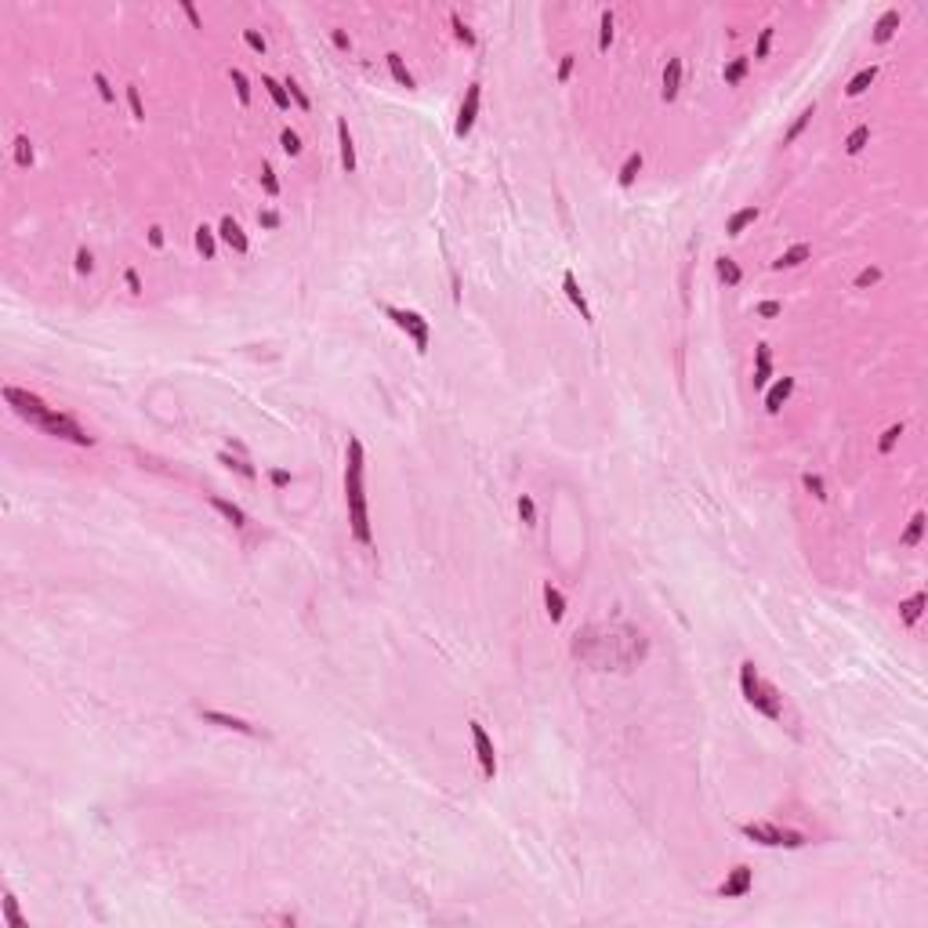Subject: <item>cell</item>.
Segmentation results:
<instances>
[{
    "mask_svg": "<svg viewBox=\"0 0 928 928\" xmlns=\"http://www.w3.org/2000/svg\"><path fill=\"white\" fill-rule=\"evenodd\" d=\"M280 149L287 152L290 160H294V157H301V149H305V145H301V135H298V131H290V128H283V131H280Z\"/></svg>",
    "mask_w": 928,
    "mask_h": 928,
    "instance_id": "obj_39",
    "label": "cell"
},
{
    "mask_svg": "<svg viewBox=\"0 0 928 928\" xmlns=\"http://www.w3.org/2000/svg\"><path fill=\"white\" fill-rule=\"evenodd\" d=\"M229 80H232V87H236L239 106H251V80H247V73H243V69H229Z\"/></svg>",
    "mask_w": 928,
    "mask_h": 928,
    "instance_id": "obj_37",
    "label": "cell"
},
{
    "mask_svg": "<svg viewBox=\"0 0 928 928\" xmlns=\"http://www.w3.org/2000/svg\"><path fill=\"white\" fill-rule=\"evenodd\" d=\"M450 26H453V37H457V44H464V47H475L479 40H475V33H472V26L464 22L457 11H450Z\"/></svg>",
    "mask_w": 928,
    "mask_h": 928,
    "instance_id": "obj_34",
    "label": "cell"
},
{
    "mask_svg": "<svg viewBox=\"0 0 928 928\" xmlns=\"http://www.w3.org/2000/svg\"><path fill=\"white\" fill-rule=\"evenodd\" d=\"M900 22H903V11H900V8H888V11L874 22V44H888V40L895 37V29H900Z\"/></svg>",
    "mask_w": 928,
    "mask_h": 928,
    "instance_id": "obj_17",
    "label": "cell"
},
{
    "mask_svg": "<svg viewBox=\"0 0 928 928\" xmlns=\"http://www.w3.org/2000/svg\"><path fill=\"white\" fill-rule=\"evenodd\" d=\"M283 87H287V95H290V102H294L298 109H305V113L312 109V98L305 95V87H301V84H298L294 77H287V80H283Z\"/></svg>",
    "mask_w": 928,
    "mask_h": 928,
    "instance_id": "obj_38",
    "label": "cell"
},
{
    "mask_svg": "<svg viewBox=\"0 0 928 928\" xmlns=\"http://www.w3.org/2000/svg\"><path fill=\"white\" fill-rule=\"evenodd\" d=\"M874 283H881V268H878V265H867V268L856 276V290H867V287H874Z\"/></svg>",
    "mask_w": 928,
    "mask_h": 928,
    "instance_id": "obj_45",
    "label": "cell"
},
{
    "mask_svg": "<svg viewBox=\"0 0 928 928\" xmlns=\"http://www.w3.org/2000/svg\"><path fill=\"white\" fill-rule=\"evenodd\" d=\"M77 272H80V276H91V272H95V258H91L87 247H80V251H77Z\"/></svg>",
    "mask_w": 928,
    "mask_h": 928,
    "instance_id": "obj_52",
    "label": "cell"
},
{
    "mask_svg": "<svg viewBox=\"0 0 928 928\" xmlns=\"http://www.w3.org/2000/svg\"><path fill=\"white\" fill-rule=\"evenodd\" d=\"M678 91H682V58H667L660 98H664V102H674V98H678Z\"/></svg>",
    "mask_w": 928,
    "mask_h": 928,
    "instance_id": "obj_16",
    "label": "cell"
},
{
    "mask_svg": "<svg viewBox=\"0 0 928 928\" xmlns=\"http://www.w3.org/2000/svg\"><path fill=\"white\" fill-rule=\"evenodd\" d=\"M754 888V871L747 867V863H740V867H732L729 874H725V881L715 888L722 900H740V895H747Z\"/></svg>",
    "mask_w": 928,
    "mask_h": 928,
    "instance_id": "obj_8",
    "label": "cell"
},
{
    "mask_svg": "<svg viewBox=\"0 0 928 928\" xmlns=\"http://www.w3.org/2000/svg\"><path fill=\"white\" fill-rule=\"evenodd\" d=\"M754 388L758 392H765L769 385H772V349H769V341H758V349H754Z\"/></svg>",
    "mask_w": 928,
    "mask_h": 928,
    "instance_id": "obj_13",
    "label": "cell"
},
{
    "mask_svg": "<svg viewBox=\"0 0 928 928\" xmlns=\"http://www.w3.org/2000/svg\"><path fill=\"white\" fill-rule=\"evenodd\" d=\"M747 73H751V58H747V55H736V58H729V62H725L722 80H725V87H736V84L744 80Z\"/></svg>",
    "mask_w": 928,
    "mask_h": 928,
    "instance_id": "obj_24",
    "label": "cell"
},
{
    "mask_svg": "<svg viewBox=\"0 0 928 928\" xmlns=\"http://www.w3.org/2000/svg\"><path fill=\"white\" fill-rule=\"evenodd\" d=\"M337 152H341V171L345 174H356V142H352V131H349V120L337 116Z\"/></svg>",
    "mask_w": 928,
    "mask_h": 928,
    "instance_id": "obj_11",
    "label": "cell"
},
{
    "mask_svg": "<svg viewBox=\"0 0 928 928\" xmlns=\"http://www.w3.org/2000/svg\"><path fill=\"white\" fill-rule=\"evenodd\" d=\"M791 395H794V378H787V374L776 378V381L765 388V414H769V417H776Z\"/></svg>",
    "mask_w": 928,
    "mask_h": 928,
    "instance_id": "obj_9",
    "label": "cell"
},
{
    "mask_svg": "<svg viewBox=\"0 0 928 928\" xmlns=\"http://www.w3.org/2000/svg\"><path fill=\"white\" fill-rule=\"evenodd\" d=\"M924 602H928V595H924V592H914L907 602H900V616H903V624H907V628H914V624L921 621Z\"/></svg>",
    "mask_w": 928,
    "mask_h": 928,
    "instance_id": "obj_26",
    "label": "cell"
},
{
    "mask_svg": "<svg viewBox=\"0 0 928 928\" xmlns=\"http://www.w3.org/2000/svg\"><path fill=\"white\" fill-rule=\"evenodd\" d=\"M225 450H232V453H239V457H247V446L239 443V439H229V446Z\"/></svg>",
    "mask_w": 928,
    "mask_h": 928,
    "instance_id": "obj_58",
    "label": "cell"
},
{
    "mask_svg": "<svg viewBox=\"0 0 928 928\" xmlns=\"http://www.w3.org/2000/svg\"><path fill=\"white\" fill-rule=\"evenodd\" d=\"M515 508H519V519H522L526 526H537V504H533V497H530V493H519Z\"/></svg>",
    "mask_w": 928,
    "mask_h": 928,
    "instance_id": "obj_40",
    "label": "cell"
},
{
    "mask_svg": "<svg viewBox=\"0 0 928 928\" xmlns=\"http://www.w3.org/2000/svg\"><path fill=\"white\" fill-rule=\"evenodd\" d=\"M261 189H265V196H280V178H276V171L268 167V164H261Z\"/></svg>",
    "mask_w": 928,
    "mask_h": 928,
    "instance_id": "obj_43",
    "label": "cell"
},
{
    "mask_svg": "<svg viewBox=\"0 0 928 928\" xmlns=\"http://www.w3.org/2000/svg\"><path fill=\"white\" fill-rule=\"evenodd\" d=\"M479 102H482V84L479 80H472L468 84V91H464V102H460V109H457V138H468L472 135V128H475V120H479Z\"/></svg>",
    "mask_w": 928,
    "mask_h": 928,
    "instance_id": "obj_7",
    "label": "cell"
},
{
    "mask_svg": "<svg viewBox=\"0 0 928 928\" xmlns=\"http://www.w3.org/2000/svg\"><path fill=\"white\" fill-rule=\"evenodd\" d=\"M218 236H222V243L232 247L236 254H251V239H247V232H243V225L236 218H222L218 222Z\"/></svg>",
    "mask_w": 928,
    "mask_h": 928,
    "instance_id": "obj_14",
    "label": "cell"
},
{
    "mask_svg": "<svg viewBox=\"0 0 928 928\" xmlns=\"http://www.w3.org/2000/svg\"><path fill=\"white\" fill-rule=\"evenodd\" d=\"M149 247H152V251H160V247H164V229L160 225L149 229Z\"/></svg>",
    "mask_w": 928,
    "mask_h": 928,
    "instance_id": "obj_57",
    "label": "cell"
},
{
    "mask_svg": "<svg viewBox=\"0 0 928 928\" xmlns=\"http://www.w3.org/2000/svg\"><path fill=\"white\" fill-rule=\"evenodd\" d=\"M874 80H878V66H863V69H859V73H856V77L845 84V95H849V98H859V95H863V91H867Z\"/></svg>",
    "mask_w": 928,
    "mask_h": 928,
    "instance_id": "obj_27",
    "label": "cell"
},
{
    "mask_svg": "<svg viewBox=\"0 0 928 928\" xmlns=\"http://www.w3.org/2000/svg\"><path fill=\"white\" fill-rule=\"evenodd\" d=\"M903 431H907L903 424H888V428L881 431V439H878V453H881V457H888V453L895 450V443L903 439Z\"/></svg>",
    "mask_w": 928,
    "mask_h": 928,
    "instance_id": "obj_35",
    "label": "cell"
},
{
    "mask_svg": "<svg viewBox=\"0 0 928 928\" xmlns=\"http://www.w3.org/2000/svg\"><path fill=\"white\" fill-rule=\"evenodd\" d=\"M715 272H718V280H722L725 287H740V283H744V272H740V265H736L729 254L715 258Z\"/></svg>",
    "mask_w": 928,
    "mask_h": 928,
    "instance_id": "obj_25",
    "label": "cell"
},
{
    "mask_svg": "<svg viewBox=\"0 0 928 928\" xmlns=\"http://www.w3.org/2000/svg\"><path fill=\"white\" fill-rule=\"evenodd\" d=\"M801 486H805V493H813L816 501H827V486H823V479L816 475V472H805L801 475Z\"/></svg>",
    "mask_w": 928,
    "mask_h": 928,
    "instance_id": "obj_41",
    "label": "cell"
},
{
    "mask_svg": "<svg viewBox=\"0 0 928 928\" xmlns=\"http://www.w3.org/2000/svg\"><path fill=\"white\" fill-rule=\"evenodd\" d=\"M924 526H928V522H924V511H914V519H910V526L903 530V537H900V541H903L907 548H917V544H921V537H924Z\"/></svg>",
    "mask_w": 928,
    "mask_h": 928,
    "instance_id": "obj_32",
    "label": "cell"
},
{
    "mask_svg": "<svg viewBox=\"0 0 928 928\" xmlns=\"http://www.w3.org/2000/svg\"><path fill=\"white\" fill-rule=\"evenodd\" d=\"M181 15H185V18L193 22V29H203V18H200V11H196V8L189 4V0H181Z\"/></svg>",
    "mask_w": 928,
    "mask_h": 928,
    "instance_id": "obj_56",
    "label": "cell"
},
{
    "mask_svg": "<svg viewBox=\"0 0 928 928\" xmlns=\"http://www.w3.org/2000/svg\"><path fill=\"white\" fill-rule=\"evenodd\" d=\"M642 164H645L642 152H628V160L621 164V174H616V185H621V189H631L635 178L642 174Z\"/></svg>",
    "mask_w": 928,
    "mask_h": 928,
    "instance_id": "obj_23",
    "label": "cell"
},
{
    "mask_svg": "<svg viewBox=\"0 0 928 928\" xmlns=\"http://www.w3.org/2000/svg\"><path fill=\"white\" fill-rule=\"evenodd\" d=\"M33 160H37L33 142H29L26 135H18V138H15V164H18V167H33Z\"/></svg>",
    "mask_w": 928,
    "mask_h": 928,
    "instance_id": "obj_36",
    "label": "cell"
},
{
    "mask_svg": "<svg viewBox=\"0 0 928 928\" xmlns=\"http://www.w3.org/2000/svg\"><path fill=\"white\" fill-rule=\"evenodd\" d=\"M754 222H758V207H740L732 218L725 222V232H729V236H744Z\"/></svg>",
    "mask_w": 928,
    "mask_h": 928,
    "instance_id": "obj_22",
    "label": "cell"
},
{
    "mask_svg": "<svg viewBox=\"0 0 928 928\" xmlns=\"http://www.w3.org/2000/svg\"><path fill=\"white\" fill-rule=\"evenodd\" d=\"M783 312V305L780 301H758L754 305V316H762V319H776Z\"/></svg>",
    "mask_w": 928,
    "mask_h": 928,
    "instance_id": "obj_50",
    "label": "cell"
},
{
    "mask_svg": "<svg viewBox=\"0 0 928 928\" xmlns=\"http://www.w3.org/2000/svg\"><path fill=\"white\" fill-rule=\"evenodd\" d=\"M123 283H128V290H131L135 298L145 290V287H142V276H138V268H128V272H123Z\"/></svg>",
    "mask_w": 928,
    "mask_h": 928,
    "instance_id": "obj_55",
    "label": "cell"
},
{
    "mask_svg": "<svg viewBox=\"0 0 928 928\" xmlns=\"http://www.w3.org/2000/svg\"><path fill=\"white\" fill-rule=\"evenodd\" d=\"M772 37H776V29H772V26H765L762 33H758V44H754V62H765V58H769Z\"/></svg>",
    "mask_w": 928,
    "mask_h": 928,
    "instance_id": "obj_42",
    "label": "cell"
},
{
    "mask_svg": "<svg viewBox=\"0 0 928 928\" xmlns=\"http://www.w3.org/2000/svg\"><path fill=\"white\" fill-rule=\"evenodd\" d=\"M258 225L272 232V229H280V225H283V214H280V210H272V207H265V210H258Z\"/></svg>",
    "mask_w": 928,
    "mask_h": 928,
    "instance_id": "obj_47",
    "label": "cell"
},
{
    "mask_svg": "<svg viewBox=\"0 0 928 928\" xmlns=\"http://www.w3.org/2000/svg\"><path fill=\"white\" fill-rule=\"evenodd\" d=\"M0 395H4V403H8L22 421H29L33 428L47 431L51 439L73 443V446H95V436H87V428H80L69 414H62L58 407H47L40 395L26 392V388H15V385H4V388H0Z\"/></svg>",
    "mask_w": 928,
    "mask_h": 928,
    "instance_id": "obj_1",
    "label": "cell"
},
{
    "mask_svg": "<svg viewBox=\"0 0 928 928\" xmlns=\"http://www.w3.org/2000/svg\"><path fill=\"white\" fill-rule=\"evenodd\" d=\"M200 718L207 722V725H218V729H229V732H243V736H258V729L251 725V722H243V718H236V715H229V711H200Z\"/></svg>",
    "mask_w": 928,
    "mask_h": 928,
    "instance_id": "obj_10",
    "label": "cell"
},
{
    "mask_svg": "<svg viewBox=\"0 0 928 928\" xmlns=\"http://www.w3.org/2000/svg\"><path fill=\"white\" fill-rule=\"evenodd\" d=\"M867 142H871V123H859V128H852L849 138H845V152H849V157H859V152L867 149Z\"/></svg>",
    "mask_w": 928,
    "mask_h": 928,
    "instance_id": "obj_31",
    "label": "cell"
},
{
    "mask_svg": "<svg viewBox=\"0 0 928 928\" xmlns=\"http://www.w3.org/2000/svg\"><path fill=\"white\" fill-rule=\"evenodd\" d=\"M345 508L356 544L370 548L374 544V526H370V508H366V450L356 436L345 446Z\"/></svg>",
    "mask_w": 928,
    "mask_h": 928,
    "instance_id": "obj_2",
    "label": "cell"
},
{
    "mask_svg": "<svg viewBox=\"0 0 928 928\" xmlns=\"http://www.w3.org/2000/svg\"><path fill=\"white\" fill-rule=\"evenodd\" d=\"M562 290H566L570 305H573L577 312H580V319H584V323H595V316H592V305H587V298H584V290H580L577 272H562Z\"/></svg>",
    "mask_w": 928,
    "mask_h": 928,
    "instance_id": "obj_12",
    "label": "cell"
},
{
    "mask_svg": "<svg viewBox=\"0 0 928 928\" xmlns=\"http://www.w3.org/2000/svg\"><path fill=\"white\" fill-rule=\"evenodd\" d=\"M268 482H272L276 490H283V486L294 482V472H287V468H268Z\"/></svg>",
    "mask_w": 928,
    "mask_h": 928,
    "instance_id": "obj_53",
    "label": "cell"
},
{
    "mask_svg": "<svg viewBox=\"0 0 928 928\" xmlns=\"http://www.w3.org/2000/svg\"><path fill=\"white\" fill-rule=\"evenodd\" d=\"M330 44H334L337 51H352V37L345 33V29H330Z\"/></svg>",
    "mask_w": 928,
    "mask_h": 928,
    "instance_id": "obj_54",
    "label": "cell"
},
{
    "mask_svg": "<svg viewBox=\"0 0 928 928\" xmlns=\"http://www.w3.org/2000/svg\"><path fill=\"white\" fill-rule=\"evenodd\" d=\"M809 258H813V247H809V243H794V247H787L776 261H772V268H780V272H783V268H798L801 261H809Z\"/></svg>",
    "mask_w": 928,
    "mask_h": 928,
    "instance_id": "obj_20",
    "label": "cell"
},
{
    "mask_svg": "<svg viewBox=\"0 0 928 928\" xmlns=\"http://www.w3.org/2000/svg\"><path fill=\"white\" fill-rule=\"evenodd\" d=\"M218 464H225L229 472H236V475L247 479V482H254V479H258V472L251 468V460L239 457V453H232V450H218Z\"/></svg>",
    "mask_w": 928,
    "mask_h": 928,
    "instance_id": "obj_19",
    "label": "cell"
},
{
    "mask_svg": "<svg viewBox=\"0 0 928 928\" xmlns=\"http://www.w3.org/2000/svg\"><path fill=\"white\" fill-rule=\"evenodd\" d=\"M381 312L410 337V345H414L417 356H428V349H431V327H428V319H424L421 312L403 308V305H381Z\"/></svg>",
    "mask_w": 928,
    "mask_h": 928,
    "instance_id": "obj_5",
    "label": "cell"
},
{
    "mask_svg": "<svg viewBox=\"0 0 928 928\" xmlns=\"http://www.w3.org/2000/svg\"><path fill=\"white\" fill-rule=\"evenodd\" d=\"M468 732H472V747H475V758H479L482 776H486V780H497V747H493L486 725L472 718V722H468Z\"/></svg>",
    "mask_w": 928,
    "mask_h": 928,
    "instance_id": "obj_6",
    "label": "cell"
},
{
    "mask_svg": "<svg viewBox=\"0 0 928 928\" xmlns=\"http://www.w3.org/2000/svg\"><path fill=\"white\" fill-rule=\"evenodd\" d=\"M128 109H131V120H138V123L145 120V106H142V91H138L135 84L128 87Z\"/></svg>",
    "mask_w": 928,
    "mask_h": 928,
    "instance_id": "obj_44",
    "label": "cell"
},
{
    "mask_svg": "<svg viewBox=\"0 0 928 928\" xmlns=\"http://www.w3.org/2000/svg\"><path fill=\"white\" fill-rule=\"evenodd\" d=\"M544 609H548V616H551V624H559L562 616H566V595H562L551 580L544 584Z\"/></svg>",
    "mask_w": 928,
    "mask_h": 928,
    "instance_id": "obj_21",
    "label": "cell"
},
{
    "mask_svg": "<svg viewBox=\"0 0 928 928\" xmlns=\"http://www.w3.org/2000/svg\"><path fill=\"white\" fill-rule=\"evenodd\" d=\"M813 116H816V102H813V106H805V109H801V113L794 116V123H791V128H787V135H783V145H794V142L801 138V131H805L809 123H813Z\"/></svg>",
    "mask_w": 928,
    "mask_h": 928,
    "instance_id": "obj_29",
    "label": "cell"
},
{
    "mask_svg": "<svg viewBox=\"0 0 928 928\" xmlns=\"http://www.w3.org/2000/svg\"><path fill=\"white\" fill-rule=\"evenodd\" d=\"M740 693H744V703L754 707L758 715H765V718H772V722H783V696H780L776 686L762 678V671L754 667V660L740 664Z\"/></svg>",
    "mask_w": 928,
    "mask_h": 928,
    "instance_id": "obj_3",
    "label": "cell"
},
{
    "mask_svg": "<svg viewBox=\"0 0 928 928\" xmlns=\"http://www.w3.org/2000/svg\"><path fill=\"white\" fill-rule=\"evenodd\" d=\"M243 44L251 47L254 55H265V51H268V44H265V37L258 33V29H243Z\"/></svg>",
    "mask_w": 928,
    "mask_h": 928,
    "instance_id": "obj_48",
    "label": "cell"
},
{
    "mask_svg": "<svg viewBox=\"0 0 928 928\" xmlns=\"http://www.w3.org/2000/svg\"><path fill=\"white\" fill-rule=\"evenodd\" d=\"M4 921L11 924V928H22L26 921H22V914H18V903H15V895L11 892H4Z\"/></svg>",
    "mask_w": 928,
    "mask_h": 928,
    "instance_id": "obj_46",
    "label": "cell"
},
{
    "mask_svg": "<svg viewBox=\"0 0 928 928\" xmlns=\"http://www.w3.org/2000/svg\"><path fill=\"white\" fill-rule=\"evenodd\" d=\"M261 87L268 91V98L276 102V109H290V95H287V87H283V80H276V77H261Z\"/></svg>",
    "mask_w": 928,
    "mask_h": 928,
    "instance_id": "obj_30",
    "label": "cell"
},
{
    "mask_svg": "<svg viewBox=\"0 0 928 928\" xmlns=\"http://www.w3.org/2000/svg\"><path fill=\"white\" fill-rule=\"evenodd\" d=\"M207 504H210L214 511H218V515H222V519H225L229 526H236V530H243V526L251 522V519H247V511H243L239 504H232V501L218 497V493H210V497H207Z\"/></svg>",
    "mask_w": 928,
    "mask_h": 928,
    "instance_id": "obj_15",
    "label": "cell"
},
{
    "mask_svg": "<svg viewBox=\"0 0 928 928\" xmlns=\"http://www.w3.org/2000/svg\"><path fill=\"white\" fill-rule=\"evenodd\" d=\"M573 66H577V55H562V58H559V69H555V80L566 84V80L573 77Z\"/></svg>",
    "mask_w": 928,
    "mask_h": 928,
    "instance_id": "obj_51",
    "label": "cell"
},
{
    "mask_svg": "<svg viewBox=\"0 0 928 928\" xmlns=\"http://www.w3.org/2000/svg\"><path fill=\"white\" fill-rule=\"evenodd\" d=\"M91 84L98 87V95H102V102H116V91H113V84L106 80V73H91Z\"/></svg>",
    "mask_w": 928,
    "mask_h": 928,
    "instance_id": "obj_49",
    "label": "cell"
},
{
    "mask_svg": "<svg viewBox=\"0 0 928 928\" xmlns=\"http://www.w3.org/2000/svg\"><path fill=\"white\" fill-rule=\"evenodd\" d=\"M740 834L765 849H805L809 845V834H801L794 827H780V823H740Z\"/></svg>",
    "mask_w": 928,
    "mask_h": 928,
    "instance_id": "obj_4",
    "label": "cell"
},
{
    "mask_svg": "<svg viewBox=\"0 0 928 928\" xmlns=\"http://www.w3.org/2000/svg\"><path fill=\"white\" fill-rule=\"evenodd\" d=\"M613 29H616V18H613V11L606 8V11L599 15V51H602V55H606L609 44H613Z\"/></svg>",
    "mask_w": 928,
    "mask_h": 928,
    "instance_id": "obj_33",
    "label": "cell"
},
{
    "mask_svg": "<svg viewBox=\"0 0 928 928\" xmlns=\"http://www.w3.org/2000/svg\"><path fill=\"white\" fill-rule=\"evenodd\" d=\"M193 239H196V251H200V254H203L207 261H210L214 254H218V229H210V225H200Z\"/></svg>",
    "mask_w": 928,
    "mask_h": 928,
    "instance_id": "obj_28",
    "label": "cell"
},
{
    "mask_svg": "<svg viewBox=\"0 0 928 928\" xmlns=\"http://www.w3.org/2000/svg\"><path fill=\"white\" fill-rule=\"evenodd\" d=\"M385 66H388V73H392V80H395L399 87H407V91L417 87L414 73L407 69V62H403V55H399V51H388V55H385Z\"/></svg>",
    "mask_w": 928,
    "mask_h": 928,
    "instance_id": "obj_18",
    "label": "cell"
}]
</instances>
